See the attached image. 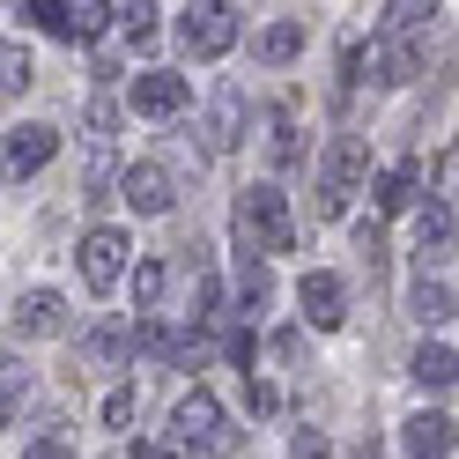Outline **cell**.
<instances>
[{"mask_svg": "<svg viewBox=\"0 0 459 459\" xmlns=\"http://www.w3.org/2000/svg\"><path fill=\"white\" fill-rule=\"evenodd\" d=\"M134 111L141 119H170V111H186V74H134Z\"/></svg>", "mask_w": 459, "mask_h": 459, "instance_id": "9c48e42d", "label": "cell"}, {"mask_svg": "<svg viewBox=\"0 0 459 459\" xmlns=\"http://www.w3.org/2000/svg\"><path fill=\"white\" fill-rule=\"evenodd\" d=\"M170 422H178V445H230V429H222V408H215L208 393H186Z\"/></svg>", "mask_w": 459, "mask_h": 459, "instance_id": "52a82bcc", "label": "cell"}, {"mask_svg": "<svg viewBox=\"0 0 459 459\" xmlns=\"http://www.w3.org/2000/svg\"><path fill=\"white\" fill-rule=\"evenodd\" d=\"M297 45H304V22H274V30L260 38V60L281 67V60H297Z\"/></svg>", "mask_w": 459, "mask_h": 459, "instance_id": "e0dca14e", "label": "cell"}, {"mask_svg": "<svg viewBox=\"0 0 459 459\" xmlns=\"http://www.w3.org/2000/svg\"><path fill=\"white\" fill-rule=\"evenodd\" d=\"M119 22H126V38H149L156 30V8H149V0H134V8H119Z\"/></svg>", "mask_w": 459, "mask_h": 459, "instance_id": "603a6c76", "label": "cell"}, {"mask_svg": "<svg viewBox=\"0 0 459 459\" xmlns=\"http://www.w3.org/2000/svg\"><path fill=\"white\" fill-rule=\"evenodd\" d=\"M15 333H22V341H38V333H60V297H52V290H30V297L15 304Z\"/></svg>", "mask_w": 459, "mask_h": 459, "instance_id": "4fadbf2b", "label": "cell"}, {"mask_svg": "<svg viewBox=\"0 0 459 459\" xmlns=\"http://www.w3.org/2000/svg\"><path fill=\"white\" fill-rule=\"evenodd\" d=\"M134 459H170V445H134Z\"/></svg>", "mask_w": 459, "mask_h": 459, "instance_id": "83f0119b", "label": "cell"}, {"mask_svg": "<svg viewBox=\"0 0 459 459\" xmlns=\"http://www.w3.org/2000/svg\"><path fill=\"white\" fill-rule=\"evenodd\" d=\"M238 134H245V90H222L215 111H208V149H238Z\"/></svg>", "mask_w": 459, "mask_h": 459, "instance_id": "7c38bea8", "label": "cell"}, {"mask_svg": "<svg viewBox=\"0 0 459 459\" xmlns=\"http://www.w3.org/2000/svg\"><path fill=\"white\" fill-rule=\"evenodd\" d=\"M22 459H74V452H67V445H52V437H45V445H30V452H22Z\"/></svg>", "mask_w": 459, "mask_h": 459, "instance_id": "4316f807", "label": "cell"}, {"mask_svg": "<svg viewBox=\"0 0 459 459\" xmlns=\"http://www.w3.org/2000/svg\"><path fill=\"white\" fill-rule=\"evenodd\" d=\"M400 445H408V459H452L459 429H452V415H408L400 422Z\"/></svg>", "mask_w": 459, "mask_h": 459, "instance_id": "ba28073f", "label": "cell"}, {"mask_svg": "<svg viewBox=\"0 0 459 459\" xmlns=\"http://www.w3.org/2000/svg\"><path fill=\"white\" fill-rule=\"evenodd\" d=\"M445 245H452V215H445V208H422V215H415V252L429 260V252H445Z\"/></svg>", "mask_w": 459, "mask_h": 459, "instance_id": "2e32d148", "label": "cell"}, {"mask_svg": "<svg viewBox=\"0 0 459 459\" xmlns=\"http://www.w3.org/2000/svg\"><path fill=\"white\" fill-rule=\"evenodd\" d=\"M0 82H8V97H22V90H30V60H22L15 45L0 52Z\"/></svg>", "mask_w": 459, "mask_h": 459, "instance_id": "44dd1931", "label": "cell"}, {"mask_svg": "<svg viewBox=\"0 0 459 459\" xmlns=\"http://www.w3.org/2000/svg\"><path fill=\"white\" fill-rule=\"evenodd\" d=\"M119 200H126L134 215H163V208H170V170H163V163H126Z\"/></svg>", "mask_w": 459, "mask_h": 459, "instance_id": "8992f818", "label": "cell"}, {"mask_svg": "<svg viewBox=\"0 0 459 459\" xmlns=\"http://www.w3.org/2000/svg\"><path fill=\"white\" fill-rule=\"evenodd\" d=\"M408 378H415V385H452V378H459V356H452V349H437V341H429V349H415V363H408Z\"/></svg>", "mask_w": 459, "mask_h": 459, "instance_id": "5bb4252c", "label": "cell"}, {"mask_svg": "<svg viewBox=\"0 0 459 459\" xmlns=\"http://www.w3.org/2000/svg\"><path fill=\"white\" fill-rule=\"evenodd\" d=\"M304 319L311 326H341V319H349V311H341V304H349V290H341V274H304Z\"/></svg>", "mask_w": 459, "mask_h": 459, "instance_id": "8fae6325", "label": "cell"}, {"mask_svg": "<svg viewBox=\"0 0 459 459\" xmlns=\"http://www.w3.org/2000/svg\"><path fill=\"white\" fill-rule=\"evenodd\" d=\"M363 163H370V156H363V141H356V134H341L333 149H326V178H319V215H341V200H349V186L363 178Z\"/></svg>", "mask_w": 459, "mask_h": 459, "instance_id": "3957f363", "label": "cell"}, {"mask_svg": "<svg viewBox=\"0 0 459 459\" xmlns=\"http://www.w3.org/2000/svg\"><path fill=\"white\" fill-rule=\"evenodd\" d=\"M408 311L422 326H437V319H452V290L445 281H415V297H408Z\"/></svg>", "mask_w": 459, "mask_h": 459, "instance_id": "9a60e30c", "label": "cell"}, {"mask_svg": "<svg viewBox=\"0 0 459 459\" xmlns=\"http://www.w3.org/2000/svg\"><path fill=\"white\" fill-rule=\"evenodd\" d=\"M274 163H297V126H290V119L274 126Z\"/></svg>", "mask_w": 459, "mask_h": 459, "instance_id": "484cf974", "label": "cell"}, {"mask_svg": "<svg viewBox=\"0 0 459 459\" xmlns=\"http://www.w3.org/2000/svg\"><path fill=\"white\" fill-rule=\"evenodd\" d=\"M290 452H297V459H326V437H319V429H297Z\"/></svg>", "mask_w": 459, "mask_h": 459, "instance_id": "d4e9b609", "label": "cell"}, {"mask_svg": "<svg viewBox=\"0 0 459 459\" xmlns=\"http://www.w3.org/2000/svg\"><path fill=\"white\" fill-rule=\"evenodd\" d=\"M119 274H126V238L119 230H90V238H82V281H90V290H111Z\"/></svg>", "mask_w": 459, "mask_h": 459, "instance_id": "5b68a950", "label": "cell"}, {"mask_svg": "<svg viewBox=\"0 0 459 459\" xmlns=\"http://www.w3.org/2000/svg\"><path fill=\"white\" fill-rule=\"evenodd\" d=\"M408 200H415V163H393L378 178V208L393 215V208H408Z\"/></svg>", "mask_w": 459, "mask_h": 459, "instance_id": "ac0fdd59", "label": "cell"}, {"mask_svg": "<svg viewBox=\"0 0 459 459\" xmlns=\"http://www.w3.org/2000/svg\"><path fill=\"white\" fill-rule=\"evenodd\" d=\"M163 281H170V267H163V260H141V267H134V311H156Z\"/></svg>", "mask_w": 459, "mask_h": 459, "instance_id": "ffe728a7", "label": "cell"}, {"mask_svg": "<svg viewBox=\"0 0 459 459\" xmlns=\"http://www.w3.org/2000/svg\"><path fill=\"white\" fill-rule=\"evenodd\" d=\"M126 349H134V333H126V326H97L90 341H82V356H90V363H119Z\"/></svg>", "mask_w": 459, "mask_h": 459, "instance_id": "d6986e66", "label": "cell"}, {"mask_svg": "<svg viewBox=\"0 0 459 459\" xmlns=\"http://www.w3.org/2000/svg\"><path fill=\"white\" fill-rule=\"evenodd\" d=\"M437 8H422V0H400V8H385V30H422V22Z\"/></svg>", "mask_w": 459, "mask_h": 459, "instance_id": "7402d4cb", "label": "cell"}, {"mask_svg": "<svg viewBox=\"0 0 459 459\" xmlns=\"http://www.w3.org/2000/svg\"><path fill=\"white\" fill-rule=\"evenodd\" d=\"M238 230H245L252 252H290V208H281V193L274 186H252L238 200Z\"/></svg>", "mask_w": 459, "mask_h": 459, "instance_id": "6da1fadb", "label": "cell"}, {"mask_svg": "<svg viewBox=\"0 0 459 459\" xmlns=\"http://www.w3.org/2000/svg\"><path fill=\"white\" fill-rule=\"evenodd\" d=\"M22 15H38L52 38H97L104 15H119V8H97V0H74V8H60V0H30Z\"/></svg>", "mask_w": 459, "mask_h": 459, "instance_id": "277c9868", "label": "cell"}, {"mask_svg": "<svg viewBox=\"0 0 459 459\" xmlns=\"http://www.w3.org/2000/svg\"><path fill=\"white\" fill-rule=\"evenodd\" d=\"M178 38H186L193 60H215V52L238 45V8H222V0H200V8L178 15Z\"/></svg>", "mask_w": 459, "mask_h": 459, "instance_id": "7a4b0ae2", "label": "cell"}, {"mask_svg": "<svg viewBox=\"0 0 459 459\" xmlns=\"http://www.w3.org/2000/svg\"><path fill=\"white\" fill-rule=\"evenodd\" d=\"M52 149H60V134H52V126H15V134H8V178H30V170H45Z\"/></svg>", "mask_w": 459, "mask_h": 459, "instance_id": "30bf717a", "label": "cell"}, {"mask_svg": "<svg viewBox=\"0 0 459 459\" xmlns=\"http://www.w3.org/2000/svg\"><path fill=\"white\" fill-rule=\"evenodd\" d=\"M104 422L126 429V422H134V393H111V400H104Z\"/></svg>", "mask_w": 459, "mask_h": 459, "instance_id": "cb8c5ba5", "label": "cell"}]
</instances>
